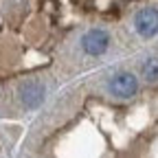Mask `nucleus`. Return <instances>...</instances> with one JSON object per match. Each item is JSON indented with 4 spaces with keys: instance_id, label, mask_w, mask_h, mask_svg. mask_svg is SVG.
<instances>
[{
    "instance_id": "1",
    "label": "nucleus",
    "mask_w": 158,
    "mask_h": 158,
    "mask_svg": "<svg viewBox=\"0 0 158 158\" xmlns=\"http://www.w3.org/2000/svg\"><path fill=\"white\" fill-rule=\"evenodd\" d=\"M110 92L118 99H130L136 94L138 90V79L132 75V73H118L110 79V84H108Z\"/></svg>"
},
{
    "instance_id": "2",
    "label": "nucleus",
    "mask_w": 158,
    "mask_h": 158,
    "mask_svg": "<svg viewBox=\"0 0 158 158\" xmlns=\"http://www.w3.org/2000/svg\"><path fill=\"white\" fill-rule=\"evenodd\" d=\"M81 44H84V51L88 55H103L108 51V46H110V37L101 29H92V31H88L84 35Z\"/></svg>"
},
{
    "instance_id": "3",
    "label": "nucleus",
    "mask_w": 158,
    "mask_h": 158,
    "mask_svg": "<svg viewBox=\"0 0 158 158\" xmlns=\"http://www.w3.org/2000/svg\"><path fill=\"white\" fill-rule=\"evenodd\" d=\"M134 27L136 31L141 33L143 37H152L158 33V11L147 7L143 11H138L136 13V20H134Z\"/></svg>"
},
{
    "instance_id": "4",
    "label": "nucleus",
    "mask_w": 158,
    "mask_h": 158,
    "mask_svg": "<svg viewBox=\"0 0 158 158\" xmlns=\"http://www.w3.org/2000/svg\"><path fill=\"white\" fill-rule=\"evenodd\" d=\"M20 99H22V103L29 108V110H35L42 106L44 101V86L40 81H29L20 88Z\"/></svg>"
},
{
    "instance_id": "5",
    "label": "nucleus",
    "mask_w": 158,
    "mask_h": 158,
    "mask_svg": "<svg viewBox=\"0 0 158 158\" xmlns=\"http://www.w3.org/2000/svg\"><path fill=\"white\" fill-rule=\"evenodd\" d=\"M141 73L147 81H158V57H149L143 62L141 66Z\"/></svg>"
}]
</instances>
